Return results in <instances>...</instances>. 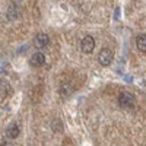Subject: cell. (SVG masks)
Returning <instances> with one entry per match:
<instances>
[{"mask_svg": "<svg viewBox=\"0 0 146 146\" xmlns=\"http://www.w3.org/2000/svg\"><path fill=\"white\" fill-rule=\"evenodd\" d=\"M51 130H53V131H57V133L63 131V123H62L58 118H54V120L51 121Z\"/></svg>", "mask_w": 146, "mask_h": 146, "instance_id": "obj_10", "label": "cell"}, {"mask_svg": "<svg viewBox=\"0 0 146 146\" xmlns=\"http://www.w3.org/2000/svg\"><path fill=\"white\" fill-rule=\"evenodd\" d=\"M80 48H82V51L85 54H91L94 51V48H95V40L89 35L85 36V38L82 40V42H80Z\"/></svg>", "mask_w": 146, "mask_h": 146, "instance_id": "obj_3", "label": "cell"}, {"mask_svg": "<svg viewBox=\"0 0 146 146\" xmlns=\"http://www.w3.org/2000/svg\"><path fill=\"white\" fill-rule=\"evenodd\" d=\"M19 133H21V129H19L16 124H12V126L7 129V133H6V135H7L9 139H16V137L19 136Z\"/></svg>", "mask_w": 146, "mask_h": 146, "instance_id": "obj_9", "label": "cell"}, {"mask_svg": "<svg viewBox=\"0 0 146 146\" xmlns=\"http://www.w3.org/2000/svg\"><path fill=\"white\" fill-rule=\"evenodd\" d=\"M19 16H21V7H19L16 3H12V5L9 6V9H7V15H6L7 21H15V19H18Z\"/></svg>", "mask_w": 146, "mask_h": 146, "instance_id": "obj_4", "label": "cell"}, {"mask_svg": "<svg viewBox=\"0 0 146 146\" xmlns=\"http://www.w3.org/2000/svg\"><path fill=\"white\" fill-rule=\"evenodd\" d=\"M136 47H137L139 51L146 53V35L145 34L137 35V38H136Z\"/></svg>", "mask_w": 146, "mask_h": 146, "instance_id": "obj_8", "label": "cell"}, {"mask_svg": "<svg viewBox=\"0 0 146 146\" xmlns=\"http://www.w3.org/2000/svg\"><path fill=\"white\" fill-rule=\"evenodd\" d=\"M135 102H136V98L131 92H121L118 96V104L121 108H131L135 107Z\"/></svg>", "mask_w": 146, "mask_h": 146, "instance_id": "obj_1", "label": "cell"}, {"mask_svg": "<svg viewBox=\"0 0 146 146\" xmlns=\"http://www.w3.org/2000/svg\"><path fill=\"white\" fill-rule=\"evenodd\" d=\"M73 92V86L70 83H62L60 85V89H58V94L60 96H63V98H67V96Z\"/></svg>", "mask_w": 146, "mask_h": 146, "instance_id": "obj_7", "label": "cell"}, {"mask_svg": "<svg viewBox=\"0 0 146 146\" xmlns=\"http://www.w3.org/2000/svg\"><path fill=\"white\" fill-rule=\"evenodd\" d=\"M44 63H45V56L42 53H35L31 57V66L34 67H41L44 66Z\"/></svg>", "mask_w": 146, "mask_h": 146, "instance_id": "obj_6", "label": "cell"}, {"mask_svg": "<svg viewBox=\"0 0 146 146\" xmlns=\"http://www.w3.org/2000/svg\"><path fill=\"white\" fill-rule=\"evenodd\" d=\"M48 42H50V38H48V35L44 34V32H41V34H38V35L35 36V45L38 47V48L47 47Z\"/></svg>", "mask_w": 146, "mask_h": 146, "instance_id": "obj_5", "label": "cell"}, {"mask_svg": "<svg viewBox=\"0 0 146 146\" xmlns=\"http://www.w3.org/2000/svg\"><path fill=\"white\" fill-rule=\"evenodd\" d=\"M113 58H114V53H113V50H110V48H102L98 54V62H100L101 66H108L113 62Z\"/></svg>", "mask_w": 146, "mask_h": 146, "instance_id": "obj_2", "label": "cell"}]
</instances>
